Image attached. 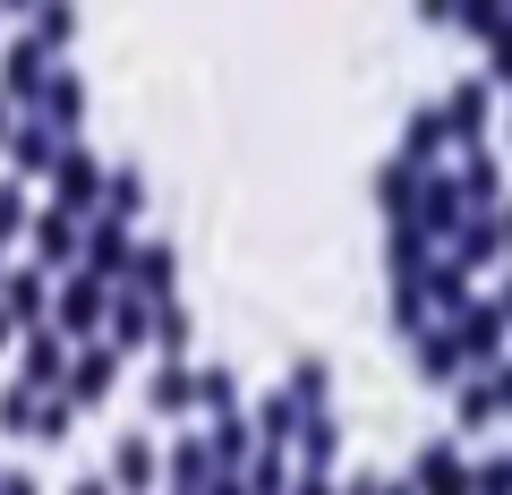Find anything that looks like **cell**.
Listing matches in <instances>:
<instances>
[{
  "mask_svg": "<svg viewBox=\"0 0 512 495\" xmlns=\"http://www.w3.org/2000/svg\"><path fill=\"white\" fill-rule=\"evenodd\" d=\"M419 487L427 495H470V461H461L453 444H436V453L419 461Z\"/></svg>",
  "mask_w": 512,
  "mask_h": 495,
  "instance_id": "cell-1",
  "label": "cell"
},
{
  "mask_svg": "<svg viewBox=\"0 0 512 495\" xmlns=\"http://www.w3.org/2000/svg\"><path fill=\"white\" fill-rule=\"evenodd\" d=\"M299 495H333V487H325V478H299Z\"/></svg>",
  "mask_w": 512,
  "mask_h": 495,
  "instance_id": "cell-2",
  "label": "cell"
}]
</instances>
